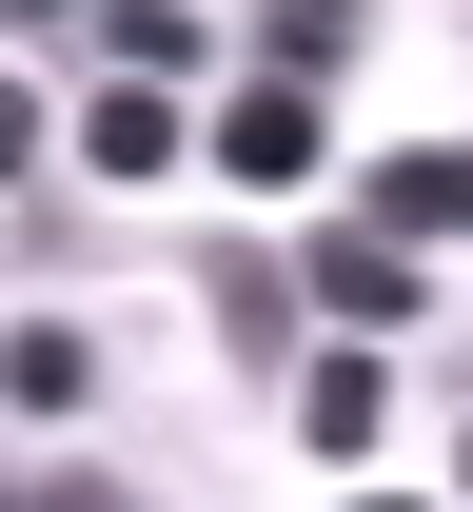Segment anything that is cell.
<instances>
[{
    "mask_svg": "<svg viewBox=\"0 0 473 512\" xmlns=\"http://www.w3.org/2000/svg\"><path fill=\"white\" fill-rule=\"evenodd\" d=\"M99 394V335L79 316H0V414H79Z\"/></svg>",
    "mask_w": 473,
    "mask_h": 512,
    "instance_id": "8992f818",
    "label": "cell"
},
{
    "mask_svg": "<svg viewBox=\"0 0 473 512\" xmlns=\"http://www.w3.org/2000/svg\"><path fill=\"white\" fill-rule=\"evenodd\" d=\"M454 473H473V414H454Z\"/></svg>",
    "mask_w": 473,
    "mask_h": 512,
    "instance_id": "4fadbf2b",
    "label": "cell"
},
{
    "mask_svg": "<svg viewBox=\"0 0 473 512\" xmlns=\"http://www.w3.org/2000/svg\"><path fill=\"white\" fill-rule=\"evenodd\" d=\"M20 158H60V119H40V79L0 60V178H20Z\"/></svg>",
    "mask_w": 473,
    "mask_h": 512,
    "instance_id": "30bf717a",
    "label": "cell"
},
{
    "mask_svg": "<svg viewBox=\"0 0 473 512\" xmlns=\"http://www.w3.org/2000/svg\"><path fill=\"white\" fill-rule=\"evenodd\" d=\"M198 158H217L237 197H316V158H336V138H316V79H257V99H237Z\"/></svg>",
    "mask_w": 473,
    "mask_h": 512,
    "instance_id": "7a4b0ae2",
    "label": "cell"
},
{
    "mask_svg": "<svg viewBox=\"0 0 473 512\" xmlns=\"http://www.w3.org/2000/svg\"><path fill=\"white\" fill-rule=\"evenodd\" d=\"M0 20H60V0H0Z\"/></svg>",
    "mask_w": 473,
    "mask_h": 512,
    "instance_id": "7c38bea8",
    "label": "cell"
},
{
    "mask_svg": "<svg viewBox=\"0 0 473 512\" xmlns=\"http://www.w3.org/2000/svg\"><path fill=\"white\" fill-rule=\"evenodd\" d=\"M375 217H395V237H473V138H434V158H375Z\"/></svg>",
    "mask_w": 473,
    "mask_h": 512,
    "instance_id": "ba28073f",
    "label": "cell"
},
{
    "mask_svg": "<svg viewBox=\"0 0 473 512\" xmlns=\"http://www.w3.org/2000/svg\"><path fill=\"white\" fill-rule=\"evenodd\" d=\"M296 296H316L336 335H395L414 316V237H395V217H336V237L296 256Z\"/></svg>",
    "mask_w": 473,
    "mask_h": 512,
    "instance_id": "3957f363",
    "label": "cell"
},
{
    "mask_svg": "<svg viewBox=\"0 0 473 512\" xmlns=\"http://www.w3.org/2000/svg\"><path fill=\"white\" fill-rule=\"evenodd\" d=\"M375 40V0H257V79H336Z\"/></svg>",
    "mask_w": 473,
    "mask_h": 512,
    "instance_id": "52a82bcc",
    "label": "cell"
},
{
    "mask_svg": "<svg viewBox=\"0 0 473 512\" xmlns=\"http://www.w3.org/2000/svg\"><path fill=\"white\" fill-rule=\"evenodd\" d=\"M198 316H217V355H237V375H296V316H316V296H296V256L198 237Z\"/></svg>",
    "mask_w": 473,
    "mask_h": 512,
    "instance_id": "6da1fadb",
    "label": "cell"
},
{
    "mask_svg": "<svg viewBox=\"0 0 473 512\" xmlns=\"http://www.w3.org/2000/svg\"><path fill=\"white\" fill-rule=\"evenodd\" d=\"M355 512H414V493H355Z\"/></svg>",
    "mask_w": 473,
    "mask_h": 512,
    "instance_id": "5bb4252c",
    "label": "cell"
},
{
    "mask_svg": "<svg viewBox=\"0 0 473 512\" xmlns=\"http://www.w3.org/2000/svg\"><path fill=\"white\" fill-rule=\"evenodd\" d=\"M79 158H99V178H158V158H198V138H178V79H99V99H79Z\"/></svg>",
    "mask_w": 473,
    "mask_h": 512,
    "instance_id": "5b68a950",
    "label": "cell"
},
{
    "mask_svg": "<svg viewBox=\"0 0 473 512\" xmlns=\"http://www.w3.org/2000/svg\"><path fill=\"white\" fill-rule=\"evenodd\" d=\"M119 79H198V0H79Z\"/></svg>",
    "mask_w": 473,
    "mask_h": 512,
    "instance_id": "9c48e42d",
    "label": "cell"
},
{
    "mask_svg": "<svg viewBox=\"0 0 473 512\" xmlns=\"http://www.w3.org/2000/svg\"><path fill=\"white\" fill-rule=\"evenodd\" d=\"M0 512H138V493H99V473H0Z\"/></svg>",
    "mask_w": 473,
    "mask_h": 512,
    "instance_id": "8fae6325",
    "label": "cell"
},
{
    "mask_svg": "<svg viewBox=\"0 0 473 512\" xmlns=\"http://www.w3.org/2000/svg\"><path fill=\"white\" fill-rule=\"evenodd\" d=\"M276 394H296V434H316V453H375V414H395V375H375V335H336V355H296Z\"/></svg>",
    "mask_w": 473,
    "mask_h": 512,
    "instance_id": "277c9868",
    "label": "cell"
}]
</instances>
